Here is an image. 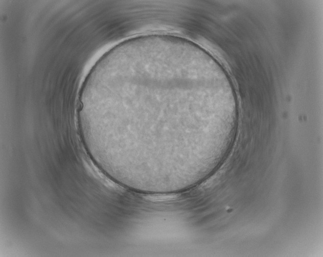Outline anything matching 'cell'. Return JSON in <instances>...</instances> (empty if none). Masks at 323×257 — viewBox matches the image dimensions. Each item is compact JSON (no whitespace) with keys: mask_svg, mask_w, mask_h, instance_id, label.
<instances>
[{"mask_svg":"<svg viewBox=\"0 0 323 257\" xmlns=\"http://www.w3.org/2000/svg\"><path fill=\"white\" fill-rule=\"evenodd\" d=\"M186 55L175 45L131 40L104 54L80 91L85 141L120 166L158 171L215 147L223 127L207 108L209 84L193 77Z\"/></svg>","mask_w":323,"mask_h":257,"instance_id":"6da1fadb","label":"cell"}]
</instances>
